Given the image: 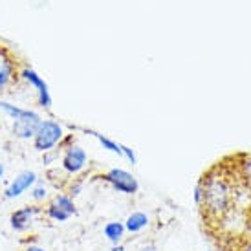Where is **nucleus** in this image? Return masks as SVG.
Returning a JSON list of instances; mask_svg holds the SVG:
<instances>
[{"label": "nucleus", "mask_w": 251, "mask_h": 251, "mask_svg": "<svg viewBox=\"0 0 251 251\" xmlns=\"http://www.w3.org/2000/svg\"><path fill=\"white\" fill-rule=\"evenodd\" d=\"M198 183L202 187V202L198 207L202 209L203 218L211 224H222L235 209L237 193L242 187L235 165L218 163Z\"/></svg>", "instance_id": "nucleus-1"}, {"label": "nucleus", "mask_w": 251, "mask_h": 251, "mask_svg": "<svg viewBox=\"0 0 251 251\" xmlns=\"http://www.w3.org/2000/svg\"><path fill=\"white\" fill-rule=\"evenodd\" d=\"M0 108L6 112L7 116H11L15 119L13 123V134L21 140H28V138H33L41 126L42 119L39 114L31 110H24V108H19L15 105H9L6 101L0 103Z\"/></svg>", "instance_id": "nucleus-2"}, {"label": "nucleus", "mask_w": 251, "mask_h": 251, "mask_svg": "<svg viewBox=\"0 0 251 251\" xmlns=\"http://www.w3.org/2000/svg\"><path fill=\"white\" fill-rule=\"evenodd\" d=\"M61 138H63V128H61L59 123H55V121H42L37 134L33 136L35 149L41 151V152H48L61 141Z\"/></svg>", "instance_id": "nucleus-3"}, {"label": "nucleus", "mask_w": 251, "mask_h": 251, "mask_svg": "<svg viewBox=\"0 0 251 251\" xmlns=\"http://www.w3.org/2000/svg\"><path fill=\"white\" fill-rule=\"evenodd\" d=\"M105 181H108L112 187L123 193V195H136L140 191V183L130 173H126L123 169H110L105 176Z\"/></svg>", "instance_id": "nucleus-4"}, {"label": "nucleus", "mask_w": 251, "mask_h": 251, "mask_svg": "<svg viewBox=\"0 0 251 251\" xmlns=\"http://www.w3.org/2000/svg\"><path fill=\"white\" fill-rule=\"evenodd\" d=\"M35 183H37L35 173H33V171H24V173H21V175L9 183V187L6 189L4 196L9 198V200H11V198H19L22 193H26V191H28L29 187H33Z\"/></svg>", "instance_id": "nucleus-5"}, {"label": "nucleus", "mask_w": 251, "mask_h": 251, "mask_svg": "<svg viewBox=\"0 0 251 251\" xmlns=\"http://www.w3.org/2000/svg\"><path fill=\"white\" fill-rule=\"evenodd\" d=\"M86 161H88L86 152L81 147H70L63 158V169L70 175H77L84 169Z\"/></svg>", "instance_id": "nucleus-6"}, {"label": "nucleus", "mask_w": 251, "mask_h": 251, "mask_svg": "<svg viewBox=\"0 0 251 251\" xmlns=\"http://www.w3.org/2000/svg\"><path fill=\"white\" fill-rule=\"evenodd\" d=\"M22 77L28 81L31 86H35L37 88V94H39V103L41 106H46L48 108L51 105V98H50V90H48V84L44 83V79H42L35 70H31V68H26V70H22Z\"/></svg>", "instance_id": "nucleus-7"}, {"label": "nucleus", "mask_w": 251, "mask_h": 251, "mask_svg": "<svg viewBox=\"0 0 251 251\" xmlns=\"http://www.w3.org/2000/svg\"><path fill=\"white\" fill-rule=\"evenodd\" d=\"M39 207L35 205H31V207H21V209H17L11 213V218H9V222H11V227L15 231H26L31 226L33 222V216L39 213Z\"/></svg>", "instance_id": "nucleus-8"}, {"label": "nucleus", "mask_w": 251, "mask_h": 251, "mask_svg": "<svg viewBox=\"0 0 251 251\" xmlns=\"http://www.w3.org/2000/svg\"><path fill=\"white\" fill-rule=\"evenodd\" d=\"M235 171H237V176L242 183V187L251 193V154L240 156L238 163H235Z\"/></svg>", "instance_id": "nucleus-9"}, {"label": "nucleus", "mask_w": 251, "mask_h": 251, "mask_svg": "<svg viewBox=\"0 0 251 251\" xmlns=\"http://www.w3.org/2000/svg\"><path fill=\"white\" fill-rule=\"evenodd\" d=\"M147 226H149V216L145 213H141V211H136L132 215H128L125 222V231L128 233H140L141 229H145Z\"/></svg>", "instance_id": "nucleus-10"}, {"label": "nucleus", "mask_w": 251, "mask_h": 251, "mask_svg": "<svg viewBox=\"0 0 251 251\" xmlns=\"http://www.w3.org/2000/svg\"><path fill=\"white\" fill-rule=\"evenodd\" d=\"M125 235V224L121 222H108L105 226V237L112 244H121V238Z\"/></svg>", "instance_id": "nucleus-11"}, {"label": "nucleus", "mask_w": 251, "mask_h": 251, "mask_svg": "<svg viewBox=\"0 0 251 251\" xmlns=\"http://www.w3.org/2000/svg\"><path fill=\"white\" fill-rule=\"evenodd\" d=\"M53 203H55V205H59L63 211H66L70 216H74L77 213L75 203H74V198H72V196H68V195H57L55 198H53Z\"/></svg>", "instance_id": "nucleus-12"}, {"label": "nucleus", "mask_w": 251, "mask_h": 251, "mask_svg": "<svg viewBox=\"0 0 251 251\" xmlns=\"http://www.w3.org/2000/svg\"><path fill=\"white\" fill-rule=\"evenodd\" d=\"M46 215H48V218H51V220H55V222H66L68 218H72L66 211H63L59 205H55V203L51 202L48 205V209H46Z\"/></svg>", "instance_id": "nucleus-13"}, {"label": "nucleus", "mask_w": 251, "mask_h": 251, "mask_svg": "<svg viewBox=\"0 0 251 251\" xmlns=\"http://www.w3.org/2000/svg\"><path fill=\"white\" fill-rule=\"evenodd\" d=\"M11 74H13V68H11V64L4 61V63L0 64V90L9 83V79H11Z\"/></svg>", "instance_id": "nucleus-14"}, {"label": "nucleus", "mask_w": 251, "mask_h": 251, "mask_svg": "<svg viewBox=\"0 0 251 251\" xmlns=\"http://www.w3.org/2000/svg\"><path fill=\"white\" fill-rule=\"evenodd\" d=\"M96 138L99 140V143L105 147V149H108L110 152H116V154H121V145L119 143H114L112 140H108V138H105V136H101V134H98V132H92Z\"/></svg>", "instance_id": "nucleus-15"}, {"label": "nucleus", "mask_w": 251, "mask_h": 251, "mask_svg": "<svg viewBox=\"0 0 251 251\" xmlns=\"http://www.w3.org/2000/svg\"><path fill=\"white\" fill-rule=\"evenodd\" d=\"M46 187L42 185V183H37L35 187H33V191H31V196H33V200H37V202H41V200H44L46 198Z\"/></svg>", "instance_id": "nucleus-16"}, {"label": "nucleus", "mask_w": 251, "mask_h": 251, "mask_svg": "<svg viewBox=\"0 0 251 251\" xmlns=\"http://www.w3.org/2000/svg\"><path fill=\"white\" fill-rule=\"evenodd\" d=\"M121 154H123V156H125L126 160L130 161V163H136V154L132 152V149H128V147H125V145H121Z\"/></svg>", "instance_id": "nucleus-17"}, {"label": "nucleus", "mask_w": 251, "mask_h": 251, "mask_svg": "<svg viewBox=\"0 0 251 251\" xmlns=\"http://www.w3.org/2000/svg\"><path fill=\"white\" fill-rule=\"evenodd\" d=\"M195 202H196V205H200V202H202V187H200V183H198L195 189Z\"/></svg>", "instance_id": "nucleus-18"}, {"label": "nucleus", "mask_w": 251, "mask_h": 251, "mask_svg": "<svg viewBox=\"0 0 251 251\" xmlns=\"http://www.w3.org/2000/svg\"><path fill=\"white\" fill-rule=\"evenodd\" d=\"M237 251H251V238H248V240H244L242 244L238 246Z\"/></svg>", "instance_id": "nucleus-19"}, {"label": "nucleus", "mask_w": 251, "mask_h": 251, "mask_svg": "<svg viewBox=\"0 0 251 251\" xmlns=\"http://www.w3.org/2000/svg\"><path fill=\"white\" fill-rule=\"evenodd\" d=\"M140 251H158L156 250V246H152V244H149V246H143Z\"/></svg>", "instance_id": "nucleus-20"}, {"label": "nucleus", "mask_w": 251, "mask_h": 251, "mask_svg": "<svg viewBox=\"0 0 251 251\" xmlns=\"http://www.w3.org/2000/svg\"><path fill=\"white\" fill-rule=\"evenodd\" d=\"M110 251H125V246H121V244H114L112 246V250Z\"/></svg>", "instance_id": "nucleus-21"}, {"label": "nucleus", "mask_w": 251, "mask_h": 251, "mask_svg": "<svg viewBox=\"0 0 251 251\" xmlns=\"http://www.w3.org/2000/svg\"><path fill=\"white\" fill-rule=\"evenodd\" d=\"M24 251H44L42 248H39V246H29V248H26Z\"/></svg>", "instance_id": "nucleus-22"}, {"label": "nucleus", "mask_w": 251, "mask_h": 251, "mask_svg": "<svg viewBox=\"0 0 251 251\" xmlns=\"http://www.w3.org/2000/svg\"><path fill=\"white\" fill-rule=\"evenodd\" d=\"M2 176H4V165L0 163V178H2Z\"/></svg>", "instance_id": "nucleus-23"}]
</instances>
